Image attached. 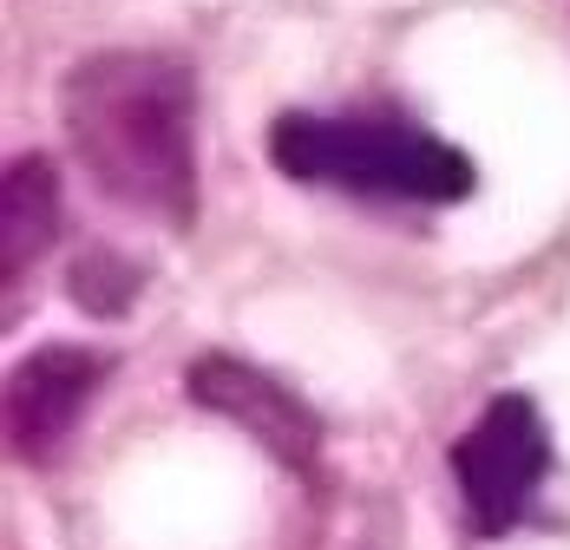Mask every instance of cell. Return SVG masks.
I'll use <instances>...</instances> for the list:
<instances>
[{
    "instance_id": "obj_7",
    "label": "cell",
    "mask_w": 570,
    "mask_h": 550,
    "mask_svg": "<svg viewBox=\"0 0 570 550\" xmlns=\"http://www.w3.org/2000/svg\"><path fill=\"white\" fill-rule=\"evenodd\" d=\"M66 288H72V302L86 308V315H118V308H131V295L145 288V275L131 256H118V249H92V256H79L72 275H66Z\"/></svg>"
},
{
    "instance_id": "obj_2",
    "label": "cell",
    "mask_w": 570,
    "mask_h": 550,
    "mask_svg": "<svg viewBox=\"0 0 570 550\" xmlns=\"http://www.w3.org/2000/svg\"><path fill=\"white\" fill-rule=\"evenodd\" d=\"M269 165L295 184H335L354 197H400V204H459L472 197V158L406 125L394 111H283L269 125Z\"/></svg>"
},
{
    "instance_id": "obj_4",
    "label": "cell",
    "mask_w": 570,
    "mask_h": 550,
    "mask_svg": "<svg viewBox=\"0 0 570 550\" xmlns=\"http://www.w3.org/2000/svg\"><path fill=\"white\" fill-rule=\"evenodd\" d=\"M184 386H190V400H197L204 413H217L236 433H249L269 459H283L295 472H315L322 420H315V406H308L295 386H283L276 374H263V367H249V361H236V354H197L190 374H184Z\"/></svg>"
},
{
    "instance_id": "obj_5",
    "label": "cell",
    "mask_w": 570,
    "mask_h": 550,
    "mask_svg": "<svg viewBox=\"0 0 570 550\" xmlns=\"http://www.w3.org/2000/svg\"><path fill=\"white\" fill-rule=\"evenodd\" d=\"M106 374H112V361L79 341H53V347H33L27 361H13L7 367V445L27 465L59 459Z\"/></svg>"
},
{
    "instance_id": "obj_3",
    "label": "cell",
    "mask_w": 570,
    "mask_h": 550,
    "mask_svg": "<svg viewBox=\"0 0 570 550\" xmlns=\"http://www.w3.org/2000/svg\"><path fill=\"white\" fill-rule=\"evenodd\" d=\"M544 472H551V426H544L538 400H524V393H499L453 445L459 498L485 538L518 531Z\"/></svg>"
},
{
    "instance_id": "obj_1",
    "label": "cell",
    "mask_w": 570,
    "mask_h": 550,
    "mask_svg": "<svg viewBox=\"0 0 570 550\" xmlns=\"http://www.w3.org/2000/svg\"><path fill=\"white\" fill-rule=\"evenodd\" d=\"M59 118L79 170L125 210L197 217V86L171 53H92L59 86Z\"/></svg>"
},
{
    "instance_id": "obj_6",
    "label": "cell",
    "mask_w": 570,
    "mask_h": 550,
    "mask_svg": "<svg viewBox=\"0 0 570 550\" xmlns=\"http://www.w3.org/2000/svg\"><path fill=\"white\" fill-rule=\"evenodd\" d=\"M53 243H59V170H53V158H40V151L7 158V177H0V275L20 282Z\"/></svg>"
}]
</instances>
